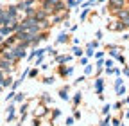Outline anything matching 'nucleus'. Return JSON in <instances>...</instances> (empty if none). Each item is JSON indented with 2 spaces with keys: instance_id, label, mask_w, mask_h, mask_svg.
<instances>
[{
  "instance_id": "1",
  "label": "nucleus",
  "mask_w": 129,
  "mask_h": 126,
  "mask_svg": "<svg viewBox=\"0 0 129 126\" xmlns=\"http://www.w3.org/2000/svg\"><path fill=\"white\" fill-rule=\"evenodd\" d=\"M4 59H9V61H14V59H16V54H14V49H11V51H7V52H4Z\"/></svg>"
},
{
  "instance_id": "2",
  "label": "nucleus",
  "mask_w": 129,
  "mask_h": 126,
  "mask_svg": "<svg viewBox=\"0 0 129 126\" xmlns=\"http://www.w3.org/2000/svg\"><path fill=\"white\" fill-rule=\"evenodd\" d=\"M95 90H97V94H102V90H104V81L102 79L95 81Z\"/></svg>"
},
{
  "instance_id": "3",
  "label": "nucleus",
  "mask_w": 129,
  "mask_h": 126,
  "mask_svg": "<svg viewBox=\"0 0 129 126\" xmlns=\"http://www.w3.org/2000/svg\"><path fill=\"white\" fill-rule=\"evenodd\" d=\"M9 67H11L9 59H2V61H0V69H2V70H9Z\"/></svg>"
},
{
  "instance_id": "4",
  "label": "nucleus",
  "mask_w": 129,
  "mask_h": 126,
  "mask_svg": "<svg viewBox=\"0 0 129 126\" xmlns=\"http://www.w3.org/2000/svg\"><path fill=\"white\" fill-rule=\"evenodd\" d=\"M125 2V0H109V4H111V7H122V4Z\"/></svg>"
},
{
  "instance_id": "5",
  "label": "nucleus",
  "mask_w": 129,
  "mask_h": 126,
  "mask_svg": "<svg viewBox=\"0 0 129 126\" xmlns=\"http://www.w3.org/2000/svg\"><path fill=\"white\" fill-rule=\"evenodd\" d=\"M70 59H72V56H57V58H56L57 63H67V61H70Z\"/></svg>"
},
{
  "instance_id": "6",
  "label": "nucleus",
  "mask_w": 129,
  "mask_h": 126,
  "mask_svg": "<svg viewBox=\"0 0 129 126\" xmlns=\"http://www.w3.org/2000/svg\"><path fill=\"white\" fill-rule=\"evenodd\" d=\"M109 54H111V56H113V58H115V59H118V61H122V63H124V61H125V59H124V56H120V54H118V52H117V51H111V52H109Z\"/></svg>"
},
{
  "instance_id": "7",
  "label": "nucleus",
  "mask_w": 129,
  "mask_h": 126,
  "mask_svg": "<svg viewBox=\"0 0 129 126\" xmlns=\"http://www.w3.org/2000/svg\"><path fill=\"white\" fill-rule=\"evenodd\" d=\"M13 31H14L13 25L11 27H2V29H0V34H9V33H13Z\"/></svg>"
},
{
  "instance_id": "8",
  "label": "nucleus",
  "mask_w": 129,
  "mask_h": 126,
  "mask_svg": "<svg viewBox=\"0 0 129 126\" xmlns=\"http://www.w3.org/2000/svg\"><path fill=\"white\" fill-rule=\"evenodd\" d=\"M59 96H61V99H64V101H67V99H68V92H67V88H61Z\"/></svg>"
},
{
  "instance_id": "9",
  "label": "nucleus",
  "mask_w": 129,
  "mask_h": 126,
  "mask_svg": "<svg viewBox=\"0 0 129 126\" xmlns=\"http://www.w3.org/2000/svg\"><path fill=\"white\" fill-rule=\"evenodd\" d=\"M72 72H74L72 67H68V69H61V74H63V76H70Z\"/></svg>"
},
{
  "instance_id": "10",
  "label": "nucleus",
  "mask_w": 129,
  "mask_h": 126,
  "mask_svg": "<svg viewBox=\"0 0 129 126\" xmlns=\"http://www.w3.org/2000/svg\"><path fill=\"white\" fill-rule=\"evenodd\" d=\"M117 90V96H124V94H125V87L122 85V87H118V88H115Z\"/></svg>"
},
{
  "instance_id": "11",
  "label": "nucleus",
  "mask_w": 129,
  "mask_h": 126,
  "mask_svg": "<svg viewBox=\"0 0 129 126\" xmlns=\"http://www.w3.org/2000/svg\"><path fill=\"white\" fill-rule=\"evenodd\" d=\"M52 4H57V0H45V2H43V6H45V7H50Z\"/></svg>"
},
{
  "instance_id": "12",
  "label": "nucleus",
  "mask_w": 129,
  "mask_h": 126,
  "mask_svg": "<svg viewBox=\"0 0 129 126\" xmlns=\"http://www.w3.org/2000/svg\"><path fill=\"white\" fill-rule=\"evenodd\" d=\"M6 13L9 14L11 18H14V14H16V7H11V9H9V11H6Z\"/></svg>"
},
{
  "instance_id": "13",
  "label": "nucleus",
  "mask_w": 129,
  "mask_h": 126,
  "mask_svg": "<svg viewBox=\"0 0 129 126\" xmlns=\"http://www.w3.org/2000/svg\"><path fill=\"white\" fill-rule=\"evenodd\" d=\"M64 41H67V34H61V36L57 38V41H56V43H64Z\"/></svg>"
},
{
  "instance_id": "14",
  "label": "nucleus",
  "mask_w": 129,
  "mask_h": 126,
  "mask_svg": "<svg viewBox=\"0 0 129 126\" xmlns=\"http://www.w3.org/2000/svg\"><path fill=\"white\" fill-rule=\"evenodd\" d=\"M124 85V79H122V77H118V79L115 81V88H118V87H122Z\"/></svg>"
},
{
  "instance_id": "15",
  "label": "nucleus",
  "mask_w": 129,
  "mask_h": 126,
  "mask_svg": "<svg viewBox=\"0 0 129 126\" xmlns=\"http://www.w3.org/2000/svg\"><path fill=\"white\" fill-rule=\"evenodd\" d=\"M74 54L75 56H83V51H81L79 47H74Z\"/></svg>"
},
{
  "instance_id": "16",
  "label": "nucleus",
  "mask_w": 129,
  "mask_h": 126,
  "mask_svg": "<svg viewBox=\"0 0 129 126\" xmlns=\"http://www.w3.org/2000/svg\"><path fill=\"white\" fill-rule=\"evenodd\" d=\"M79 101H81V94H75L74 96V104H79Z\"/></svg>"
},
{
  "instance_id": "17",
  "label": "nucleus",
  "mask_w": 129,
  "mask_h": 126,
  "mask_svg": "<svg viewBox=\"0 0 129 126\" xmlns=\"http://www.w3.org/2000/svg\"><path fill=\"white\" fill-rule=\"evenodd\" d=\"M13 117H14V108H13V106H9V121H11Z\"/></svg>"
},
{
  "instance_id": "18",
  "label": "nucleus",
  "mask_w": 129,
  "mask_h": 126,
  "mask_svg": "<svg viewBox=\"0 0 129 126\" xmlns=\"http://www.w3.org/2000/svg\"><path fill=\"white\" fill-rule=\"evenodd\" d=\"M102 65H104V59H102V58H99V61H97V67H99V70L102 69Z\"/></svg>"
},
{
  "instance_id": "19",
  "label": "nucleus",
  "mask_w": 129,
  "mask_h": 126,
  "mask_svg": "<svg viewBox=\"0 0 129 126\" xmlns=\"http://www.w3.org/2000/svg\"><path fill=\"white\" fill-rule=\"evenodd\" d=\"M109 110H111V106H109V104H106V106L102 108V112H104V114L108 115V114H109Z\"/></svg>"
},
{
  "instance_id": "20",
  "label": "nucleus",
  "mask_w": 129,
  "mask_h": 126,
  "mask_svg": "<svg viewBox=\"0 0 129 126\" xmlns=\"http://www.w3.org/2000/svg\"><path fill=\"white\" fill-rule=\"evenodd\" d=\"M101 126H109V117H106V119L101 122Z\"/></svg>"
},
{
  "instance_id": "21",
  "label": "nucleus",
  "mask_w": 129,
  "mask_h": 126,
  "mask_svg": "<svg viewBox=\"0 0 129 126\" xmlns=\"http://www.w3.org/2000/svg\"><path fill=\"white\" fill-rule=\"evenodd\" d=\"M77 4H79L77 0H68V6H70V7H74V6H77Z\"/></svg>"
},
{
  "instance_id": "22",
  "label": "nucleus",
  "mask_w": 129,
  "mask_h": 126,
  "mask_svg": "<svg viewBox=\"0 0 129 126\" xmlns=\"http://www.w3.org/2000/svg\"><path fill=\"white\" fill-rule=\"evenodd\" d=\"M84 72H86V74H91V65H86V69H84Z\"/></svg>"
},
{
  "instance_id": "23",
  "label": "nucleus",
  "mask_w": 129,
  "mask_h": 126,
  "mask_svg": "<svg viewBox=\"0 0 129 126\" xmlns=\"http://www.w3.org/2000/svg\"><path fill=\"white\" fill-rule=\"evenodd\" d=\"M67 124H68V126L74 124V117H67Z\"/></svg>"
},
{
  "instance_id": "24",
  "label": "nucleus",
  "mask_w": 129,
  "mask_h": 126,
  "mask_svg": "<svg viewBox=\"0 0 129 126\" xmlns=\"http://www.w3.org/2000/svg\"><path fill=\"white\" fill-rule=\"evenodd\" d=\"M111 122H113V124H111V126H120V122H118V121H117V119H113V121H111Z\"/></svg>"
},
{
  "instance_id": "25",
  "label": "nucleus",
  "mask_w": 129,
  "mask_h": 126,
  "mask_svg": "<svg viewBox=\"0 0 129 126\" xmlns=\"http://www.w3.org/2000/svg\"><path fill=\"white\" fill-rule=\"evenodd\" d=\"M59 115H61V112H59V110H56V112H54V119H57Z\"/></svg>"
},
{
  "instance_id": "26",
  "label": "nucleus",
  "mask_w": 129,
  "mask_h": 126,
  "mask_svg": "<svg viewBox=\"0 0 129 126\" xmlns=\"http://www.w3.org/2000/svg\"><path fill=\"white\" fill-rule=\"evenodd\" d=\"M86 54H88V56H93L95 52H93V49H88V51H86Z\"/></svg>"
},
{
  "instance_id": "27",
  "label": "nucleus",
  "mask_w": 129,
  "mask_h": 126,
  "mask_svg": "<svg viewBox=\"0 0 129 126\" xmlns=\"http://www.w3.org/2000/svg\"><path fill=\"white\" fill-rule=\"evenodd\" d=\"M0 81L4 83V74H2V69H0Z\"/></svg>"
},
{
  "instance_id": "28",
  "label": "nucleus",
  "mask_w": 129,
  "mask_h": 126,
  "mask_svg": "<svg viewBox=\"0 0 129 126\" xmlns=\"http://www.w3.org/2000/svg\"><path fill=\"white\" fill-rule=\"evenodd\" d=\"M124 76H127V77H129V69H124Z\"/></svg>"
}]
</instances>
